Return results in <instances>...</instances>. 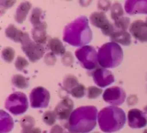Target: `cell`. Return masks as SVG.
<instances>
[{
    "label": "cell",
    "instance_id": "e575fe53",
    "mask_svg": "<svg viewBox=\"0 0 147 133\" xmlns=\"http://www.w3.org/2000/svg\"><path fill=\"white\" fill-rule=\"evenodd\" d=\"M98 7L99 9L102 10L103 11H107L111 7V1H99L98 2Z\"/></svg>",
    "mask_w": 147,
    "mask_h": 133
},
{
    "label": "cell",
    "instance_id": "9c48e42d",
    "mask_svg": "<svg viewBox=\"0 0 147 133\" xmlns=\"http://www.w3.org/2000/svg\"><path fill=\"white\" fill-rule=\"evenodd\" d=\"M50 100V92L43 87L33 88L30 94V106L32 108H45Z\"/></svg>",
    "mask_w": 147,
    "mask_h": 133
},
{
    "label": "cell",
    "instance_id": "52a82bcc",
    "mask_svg": "<svg viewBox=\"0 0 147 133\" xmlns=\"http://www.w3.org/2000/svg\"><path fill=\"white\" fill-rule=\"evenodd\" d=\"M21 48L32 62H36L44 56L45 48L43 45L32 41L27 32L21 41Z\"/></svg>",
    "mask_w": 147,
    "mask_h": 133
},
{
    "label": "cell",
    "instance_id": "5bb4252c",
    "mask_svg": "<svg viewBox=\"0 0 147 133\" xmlns=\"http://www.w3.org/2000/svg\"><path fill=\"white\" fill-rule=\"evenodd\" d=\"M130 34L141 42H147V24L142 20H136L129 28Z\"/></svg>",
    "mask_w": 147,
    "mask_h": 133
},
{
    "label": "cell",
    "instance_id": "4dcf8cb0",
    "mask_svg": "<svg viewBox=\"0 0 147 133\" xmlns=\"http://www.w3.org/2000/svg\"><path fill=\"white\" fill-rule=\"evenodd\" d=\"M103 92L102 89L95 86H90L87 89V97L89 99H96Z\"/></svg>",
    "mask_w": 147,
    "mask_h": 133
},
{
    "label": "cell",
    "instance_id": "ffe728a7",
    "mask_svg": "<svg viewBox=\"0 0 147 133\" xmlns=\"http://www.w3.org/2000/svg\"><path fill=\"white\" fill-rule=\"evenodd\" d=\"M47 48L55 55L63 56L65 51V47L60 39L57 37L50 38L47 42Z\"/></svg>",
    "mask_w": 147,
    "mask_h": 133
},
{
    "label": "cell",
    "instance_id": "1f68e13d",
    "mask_svg": "<svg viewBox=\"0 0 147 133\" xmlns=\"http://www.w3.org/2000/svg\"><path fill=\"white\" fill-rule=\"evenodd\" d=\"M14 66L18 71H22L26 67H28L29 62L24 57L18 56L16 59L15 62H14Z\"/></svg>",
    "mask_w": 147,
    "mask_h": 133
},
{
    "label": "cell",
    "instance_id": "cb8c5ba5",
    "mask_svg": "<svg viewBox=\"0 0 147 133\" xmlns=\"http://www.w3.org/2000/svg\"><path fill=\"white\" fill-rule=\"evenodd\" d=\"M78 84V80L73 74H67V75L65 76L63 80V89L67 92H70V90L74 88Z\"/></svg>",
    "mask_w": 147,
    "mask_h": 133
},
{
    "label": "cell",
    "instance_id": "6da1fadb",
    "mask_svg": "<svg viewBox=\"0 0 147 133\" xmlns=\"http://www.w3.org/2000/svg\"><path fill=\"white\" fill-rule=\"evenodd\" d=\"M98 110L94 106H82L72 112L65 127L70 132L88 133L95 128L97 123Z\"/></svg>",
    "mask_w": 147,
    "mask_h": 133
},
{
    "label": "cell",
    "instance_id": "ba28073f",
    "mask_svg": "<svg viewBox=\"0 0 147 133\" xmlns=\"http://www.w3.org/2000/svg\"><path fill=\"white\" fill-rule=\"evenodd\" d=\"M89 19L92 25L100 28L104 35L111 37L116 31L115 25L109 21L103 11H95L90 14Z\"/></svg>",
    "mask_w": 147,
    "mask_h": 133
},
{
    "label": "cell",
    "instance_id": "d590c367",
    "mask_svg": "<svg viewBox=\"0 0 147 133\" xmlns=\"http://www.w3.org/2000/svg\"><path fill=\"white\" fill-rule=\"evenodd\" d=\"M138 102H139V99L136 94H131L129 97H128L127 103L129 106L134 105V104H137Z\"/></svg>",
    "mask_w": 147,
    "mask_h": 133
},
{
    "label": "cell",
    "instance_id": "d6986e66",
    "mask_svg": "<svg viewBox=\"0 0 147 133\" xmlns=\"http://www.w3.org/2000/svg\"><path fill=\"white\" fill-rule=\"evenodd\" d=\"M25 33V31H22L20 29L17 28L13 24H10L5 29L6 37L14 41V42L21 43Z\"/></svg>",
    "mask_w": 147,
    "mask_h": 133
},
{
    "label": "cell",
    "instance_id": "74e56055",
    "mask_svg": "<svg viewBox=\"0 0 147 133\" xmlns=\"http://www.w3.org/2000/svg\"><path fill=\"white\" fill-rule=\"evenodd\" d=\"M4 1V3H5L6 4L1 3V10H2L3 9H5L8 8V7H12V6L14 4V3L16 2L15 1Z\"/></svg>",
    "mask_w": 147,
    "mask_h": 133
},
{
    "label": "cell",
    "instance_id": "7a4b0ae2",
    "mask_svg": "<svg viewBox=\"0 0 147 133\" xmlns=\"http://www.w3.org/2000/svg\"><path fill=\"white\" fill-rule=\"evenodd\" d=\"M63 38L65 42L73 47H84L91 41L93 33L88 18L80 16L65 27Z\"/></svg>",
    "mask_w": 147,
    "mask_h": 133
},
{
    "label": "cell",
    "instance_id": "f35d334b",
    "mask_svg": "<svg viewBox=\"0 0 147 133\" xmlns=\"http://www.w3.org/2000/svg\"><path fill=\"white\" fill-rule=\"evenodd\" d=\"M30 133H42V130H40L39 127H34L32 130H31Z\"/></svg>",
    "mask_w": 147,
    "mask_h": 133
},
{
    "label": "cell",
    "instance_id": "e0dca14e",
    "mask_svg": "<svg viewBox=\"0 0 147 133\" xmlns=\"http://www.w3.org/2000/svg\"><path fill=\"white\" fill-rule=\"evenodd\" d=\"M111 41L113 42L121 44L123 46H129L131 44V34L126 30L116 29L113 34L111 36Z\"/></svg>",
    "mask_w": 147,
    "mask_h": 133
},
{
    "label": "cell",
    "instance_id": "3957f363",
    "mask_svg": "<svg viewBox=\"0 0 147 133\" xmlns=\"http://www.w3.org/2000/svg\"><path fill=\"white\" fill-rule=\"evenodd\" d=\"M126 117L124 111L116 106L102 109L98 114V122L100 130L106 133L117 132L123 128Z\"/></svg>",
    "mask_w": 147,
    "mask_h": 133
},
{
    "label": "cell",
    "instance_id": "44dd1931",
    "mask_svg": "<svg viewBox=\"0 0 147 133\" xmlns=\"http://www.w3.org/2000/svg\"><path fill=\"white\" fill-rule=\"evenodd\" d=\"M0 133H8L14 127V121L9 114L1 110L0 112Z\"/></svg>",
    "mask_w": 147,
    "mask_h": 133
},
{
    "label": "cell",
    "instance_id": "d4e9b609",
    "mask_svg": "<svg viewBox=\"0 0 147 133\" xmlns=\"http://www.w3.org/2000/svg\"><path fill=\"white\" fill-rule=\"evenodd\" d=\"M11 83L15 87L19 89H25L29 87L28 80L20 74H14L11 78Z\"/></svg>",
    "mask_w": 147,
    "mask_h": 133
},
{
    "label": "cell",
    "instance_id": "7bdbcfd3",
    "mask_svg": "<svg viewBox=\"0 0 147 133\" xmlns=\"http://www.w3.org/2000/svg\"><path fill=\"white\" fill-rule=\"evenodd\" d=\"M93 133H99V132H93Z\"/></svg>",
    "mask_w": 147,
    "mask_h": 133
},
{
    "label": "cell",
    "instance_id": "2e32d148",
    "mask_svg": "<svg viewBox=\"0 0 147 133\" xmlns=\"http://www.w3.org/2000/svg\"><path fill=\"white\" fill-rule=\"evenodd\" d=\"M47 25L45 21L40 25L33 27L32 29V37L36 43L42 45L45 44L47 39Z\"/></svg>",
    "mask_w": 147,
    "mask_h": 133
},
{
    "label": "cell",
    "instance_id": "8992f818",
    "mask_svg": "<svg viewBox=\"0 0 147 133\" xmlns=\"http://www.w3.org/2000/svg\"><path fill=\"white\" fill-rule=\"evenodd\" d=\"M75 55L86 70H93L98 67V53L94 47L89 45L80 47L76 50Z\"/></svg>",
    "mask_w": 147,
    "mask_h": 133
},
{
    "label": "cell",
    "instance_id": "f546056e",
    "mask_svg": "<svg viewBox=\"0 0 147 133\" xmlns=\"http://www.w3.org/2000/svg\"><path fill=\"white\" fill-rule=\"evenodd\" d=\"M130 18L128 17H123L119 19L118 20L114 21V25L116 29L121 30H126L127 31V29L130 27Z\"/></svg>",
    "mask_w": 147,
    "mask_h": 133
},
{
    "label": "cell",
    "instance_id": "9a60e30c",
    "mask_svg": "<svg viewBox=\"0 0 147 133\" xmlns=\"http://www.w3.org/2000/svg\"><path fill=\"white\" fill-rule=\"evenodd\" d=\"M125 10L129 14H147V0H129L125 2Z\"/></svg>",
    "mask_w": 147,
    "mask_h": 133
},
{
    "label": "cell",
    "instance_id": "603a6c76",
    "mask_svg": "<svg viewBox=\"0 0 147 133\" xmlns=\"http://www.w3.org/2000/svg\"><path fill=\"white\" fill-rule=\"evenodd\" d=\"M20 123L22 127L21 133H30L34 128L35 120L31 115H26L21 119Z\"/></svg>",
    "mask_w": 147,
    "mask_h": 133
},
{
    "label": "cell",
    "instance_id": "30bf717a",
    "mask_svg": "<svg viewBox=\"0 0 147 133\" xmlns=\"http://www.w3.org/2000/svg\"><path fill=\"white\" fill-rule=\"evenodd\" d=\"M126 94L124 90L118 86L109 87L104 91L103 99L111 106H120L126 100Z\"/></svg>",
    "mask_w": 147,
    "mask_h": 133
},
{
    "label": "cell",
    "instance_id": "7c38bea8",
    "mask_svg": "<svg viewBox=\"0 0 147 133\" xmlns=\"http://www.w3.org/2000/svg\"><path fill=\"white\" fill-rule=\"evenodd\" d=\"M74 103L68 97H65L55 107L54 112L57 118L60 120H65L70 118L73 112Z\"/></svg>",
    "mask_w": 147,
    "mask_h": 133
},
{
    "label": "cell",
    "instance_id": "8fae6325",
    "mask_svg": "<svg viewBox=\"0 0 147 133\" xmlns=\"http://www.w3.org/2000/svg\"><path fill=\"white\" fill-rule=\"evenodd\" d=\"M93 81L98 87H106L114 82L115 77L110 70L106 68H97L92 73Z\"/></svg>",
    "mask_w": 147,
    "mask_h": 133
},
{
    "label": "cell",
    "instance_id": "83f0119b",
    "mask_svg": "<svg viewBox=\"0 0 147 133\" xmlns=\"http://www.w3.org/2000/svg\"><path fill=\"white\" fill-rule=\"evenodd\" d=\"M86 87H85L83 84H80V83H79V84H78L77 86H76L74 88L72 89L69 93H70L73 97H75V98L80 99L86 95Z\"/></svg>",
    "mask_w": 147,
    "mask_h": 133
},
{
    "label": "cell",
    "instance_id": "ac0fdd59",
    "mask_svg": "<svg viewBox=\"0 0 147 133\" xmlns=\"http://www.w3.org/2000/svg\"><path fill=\"white\" fill-rule=\"evenodd\" d=\"M32 8V4L29 1H22L18 6L14 14V19L19 24H22L25 21L29 11Z\"/></svg>",
    "mask_w": 147,
    "mask_h": 133
},
{
    "label": "cell",
    "instance_id": "484cf974",
    "mask_svg": "<svg viewBox=\"0 0 147 133\" xmlns=\"http://www.w3.org/2000/svg\"><path fill=\"white\" fill-rule=\"evenodd\" d=\"M111 17L113 20L116 21L119 19L124 17V11L122 8L121 4H119L118 1H116L111 8Z\"/></svg>",
    "mask_w": 147,
    "mask_h": 133
},
{
    "label": "cell",
    "instance_id": "60d3db41",
    "mask_svg": "<svg viewBox=\"0 0 147 133\" xmlns=\"http://www.w3.org/2000/svg\"><path fill=\"white\" fill-rule=\"evenodd\" d=\"M144 133H147V129H146V130H144Z\"/></svg>",
    "mask_w": 147,
    "mask_h": 133
},
{
    "label": "cell",
    "instance_id": "ab89813d",
    "mask_svg": "<svg viewBox=\"0 0 147 133\" xmlns=\"http://www.w3.org/2000/svg\"><path fill=\"white\" fill-rule=\"evenodd\" d=\"M144 112L145 113V114H146V115L147 116V106H145L144 107Z\"/></svg>",
    "mask_w": 147,
    "mask_h": 133
},
{
    "label": "cell",
    "instance_id": "b9f144b4",
    "mask_svg": "<svg viewBox=\"0 0 147 133\" xmlns=\"http://www.w3.org/2000/svg\"><path fill=\"white\" fill-rule=\"evenodd\" d=\"M146 23L147 24V17H146Z\"/></svg>",
    "mask_w": 147,
    "mask_h": 133
},
{
    "label": "cell",
    "instance_id": "4316f807",
    "mask_svg": "<svg viewBox=\"0 0 147 133\" xmlns=\"http://www.w3.org/2000/svg\"><path fill=\"white\" fill-rule=\"evenodd\" d=\"M15 56V51L11 47H6L1 51V57L4 61L7 63H11Z\"/></svg>",
    "mask_w": 147,
    "mask_h": 133
},
{
    "label": "cell",
    "instance_id": "277c9868",
    "mask_svg": "<svg viewBox=\"0 0 147 133\" xmlns=\"http://www.w3.org/2000/svg\"><path fill=\"white\" fill-rule=\"evenodd\" d=\"M123 49L117 43L107 42L100 47L98 52V64L103 68H115L123 61Z\"/></svg>",
    "mask_w": 147,
    "mask_h": 133
},
{
    "label": "cell",
    "instance_id": "d6a6232c",
    "mask_svg": "<svg viewBox=\"0 0 147 133\" xmlns=\"http://www.w3.org/2000/svg\"><path fill=\"white\" fill-rule=\"evenodd\" d=\"M61 61L62 64L65 67L71 66L74 61V57H73V54L70 51H67V52L65 53L61 57Z\"/></svg>",
    "mask_w": 147,
    "mask_h": 133
},
{
    "label": "cell",
    "instance_id": "7402d4cb",
    "mask_svg": "<svg viewBox=\"0 0 147 133\" xmlns=\"http://www.w3.org/2000/svg\"><path fill=\"white\" fill-rule=\"evenodd\" d=\"M43 18H44V14H43V11L42 9L39 8V7H34L32 10L30 17V21L33 27L40 25L42 23L44 22Z\"/></svg>",
    "mask_w": 147,
    "mask_h": 133
},
{
    "label": "cell",
    "instance_id": "8d00e7d4",
    "mask_svg": "<svg viewBox=\"0 0 147 133\" xmlns=\"http://www.w3.org/2000/svg\"><path fill=\"white\" fill-rule=\"evenodd\" d=\"M50 133H67L60 124H55L52 127Z\"/></svg>",
    "mask_w": 147,
    "mask_h": 133
},
{
    "label": "cell",
    "instance_id": "4fadbf2b",
    "mask_svg": "<svg viewBox=\"0 0 147 133\" xmlns=\"http://www.w3.org/2000/svg\"><path fill=\"white\" fill-rule=\"evenodd\" d=\"M128 124L134 129H139L147 125V116L139 109H131L128 112Z\"/></svg>",
    "mask_w": 147,
    "mask_h": 133
},
{
    "label": "cell",
    "instance_id": "836d02e7",
    "mask_svg": "<svg viewBox=\"0 0 147 133\" xmlns=\"http://www.w3.org/2000/svg\"><path fill=\"white\" fill-rule=\"evenodd\" d=\"M44 62L48 66H53L56 62V57L53 53L49 52L44 57Z\"/></svg>",
    "mask_w": 147,
    "mask_h": 133
},
{
    "label": "cell",
    "instance_id": "5b68a950",
    "mask_svg": "<svg viewBox=\"0 0 147 133\" xmlns=\"http://www.w3.org/2000/svg\"><path fill=\"white\" fill-rule=\"evenodd\" d=\"M28 100L24 93L16 92L6 99L4 107L14 115H20L25 112L28 109Z\"/></svg>",
    "mask_w": 147,
    "mask_h": 133
},
{
    "label": "cell",
    "instance_id": "f1b7e54d",
    "mask_svg": "<svg viewBox=\"0 0 147 133\" xmlns=\"http://www.w3.org/2000/svg\"><path fill=\"white\" fill-rule=\"evenodd\" d=\"M57 115L54 111H48L45 112L42 115V120L46 124L49 126L54 125L55 124L56 120H57Z\"/></svg>",
    "mask_w": 147,
    "mask_h": 133
}]
</instances>
